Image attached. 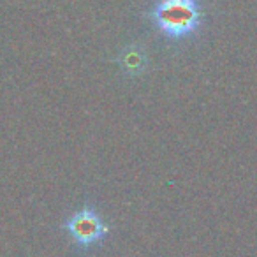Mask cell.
I'll return each instance as SVG.
<instances>
[{
	"instance_id": "cell-2",
	"label": "cell",
	"mask_w": 257,
	"mask_h": 257,
	"mask_svg": "<svg viewBox=\"0 0 257 257\" xmlns=\"http://www.w3.org/2000/svg\"><path fill=\"white\" fill-rule=\"evenodd\" d=\"M62 227L69 232L72 241L81 248H90L102 241L109 232L107 224L102 220L97 210L92 204H83L81 210L72 213L67 220L62 224Z\"/></svg>"
},
{
	"instance_id": "cell-3",
	"label": "cell",
	"mask_w": 257,
	"mask_h": 257,
	"mask_svg": "<svg viewBox=\"0 0 257 257\" xmlns=\"http://www.w3.org/2000/svg\"><path fill=\"white\" fill-rule=\"evenodd\" d=\"M116 62L121 71L127 76H131V78L143 74L148 67V57L140 44H128V46H125L118 53Z\"/></svg>"
},
{
	"instance_id": "cell-1",
	"label": "cell",
	"mask_w": 257,
	"mask_h": 257,
	"mask_svg": "<svg viewBox=\"0 0 257 257\" xmlns=\"http://www.w3.org/2000/svg\"><path fill=\"white\" fill-rule=\"evenodd\" d=\"M148 18L168 39L180 41L199 30L203 9L197 0H159Z\"/></svg>"
}]
</instances>
